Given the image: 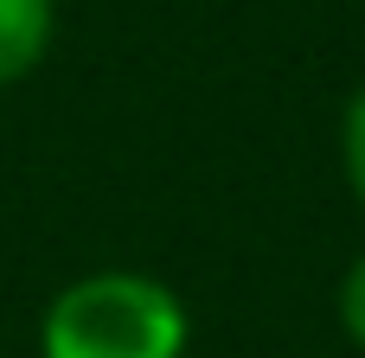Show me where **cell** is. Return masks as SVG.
I'll list each match as a JSON object with an SVG mask.
<instances>
[{
	"label": "cell",
	"instance_id": "3",
	"mask_svg": "<svg viewBox=\"0 0 365 358\" xmlns=\"http://www.w3.org/2000/svg\"><path fill=\"white\" fill-rule=\"evenodd\" d=\"M340 327H346V339L365 352V256L346 269V282H340Z\"/></svg>",
	"mask_w": 365,
	"mask_h": 358
},
{
	"label": "cell",
	"instance_id": "1",
	"mask_svg": "<svg viewBox=\"0 0 365 358\" xmlns=\"http://www.w3.org/2000/svg\"><path fill=\"white\" fill-rule=\"evenodd\" d=\"M38 346L45 358H180L186 307L148 275H83L51 301Z\"/></svg>",
	"mask_w": 365,
	"mask_h": 358
},
{
	"label": "cell",
	"instance_id": "2",
	"mask_svg": "<svg viewBox=\"0 0 365 358\" xmlns=\"http://www.w3.org/2000/svg\"><path fill=\"white\" fill-rule=\"evenodd\" d=\"M51 45V0H0V83L26 77Z\"/></svg>",
	"mask_w": 365,
	"mask_h": 358
},
{
	"label": "cell",
	"instance_id": "4",
	"mask_svg": "<svg viewBox=\"0 0 365 358\" xmlns=\"http://www.w3.org/2000/svg\"><path fill=\"white\" fill-rule=\"evenodd\" d=\"M346 179H353V192L365 205V83H359V96L346 102Z\"/></svg>",
	"mask_w": 365,
	"mask_h": 358
}]
</instances>
